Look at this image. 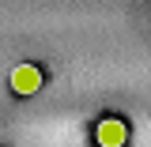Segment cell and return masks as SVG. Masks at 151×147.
<instances>
[{"label": "cell", "instance_id": "6da1fadb", "mask_svg": "<svg viewBox=\"0 0 151 147\" xmlns=\"http://www.w3.org/2000/svg\"><path fill=\"white\" fill-rule=\"evenodd\" d=\"M8 87H12L19 98L38 94V91H42V68H38V64H15L12 75H8Z\"/></svg>", "mask_w": 151, "mask_h": 147}, {"label": "cell", "instance_id": "7a4b0ae2", "mask_svg": "<svg viewBox=\"0 0 151 147\" xmlns=\"http://www.w3.org/2000/svg\"><path fill=\"white\" fill-rule=\"evenodd\" d=\"M94 143L98 147H125L129 143V125L121 117H102L94 125Z\"/></svg>", "mask_w": 151, "mask_h": 147}]
</instances>
